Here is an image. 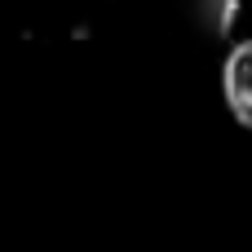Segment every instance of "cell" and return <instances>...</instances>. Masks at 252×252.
Segmentation results:
<instances>
[{"label": "cell", "mask_w": 252, "mask_h": 252, "mask_svg": "<svg viewBox=\"0 0 252 252\" xmlns=\"http://www.w3.org/2000/svg\"><path fill=\"white\" fill-rule=\"evenodd\" d=\"M221 97L235 124L252 133V40H239L221 62Z\"/></svg>", "instance_id": "1"}]
</instances>
